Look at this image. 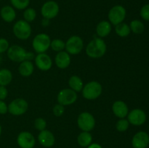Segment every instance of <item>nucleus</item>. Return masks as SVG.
<instances>
[{"instance_id": "nucleus-1", "label": "nucleus", "mask_w": 149, "mask_h": 148, "mask_svg": "<svg viewBox=\"0 0 149 148\" xmlns=\"http://www.w3.org/2000/svg\"><path fill=\"white\" fill-rule=\"evenodd\" d=\"M107 51V46L102 38L96 37L90 41L86 46V54L93 59H99L104 56Z\"/></svg>"}, {"instance_id": "nucleus-2", "label": "nucleus", "mask_w": 149, "mask_h": 148, "mask_svg": "<svg viewBox=\"0 0 149 148\" xmlns=\"http://www.w3.org/2000/svg\"><path fill=\"white\" fill-rule=\"evenodd\" d=\"M7 57L15 62H21L24 60L32 61L34 59V54L27 52L26 49L19 45L10 46L7 51Z\"/></svg>"}, {"instance_id": "nucleus-3", "label": "nucleus", "mask_w": 149, "mask_h": 148, "mask_svg": "<svg viewBox=\"0 0 149 148\" xmlns=\"http://www.w3.org/2000/svg\"><path fill=\"white\" fill-rule=\"evenodd\" d=\"M103 92V86L97 81H90L84 85L81 93L84 99L87 100H94L98 98Z\"/></svg>"}, {"instance_id": "nucleus-4", "label": "nucleus", "mask_w": 149, "mask_h": 148, "mask_svg": "<svg viewBox=\"0 0 149 148\" xmlns=\"http://www.w3.org/2000/svg\"><path fill=\"white\" fill-rule=\"evenodd\" d=\"M13 34L20 40H26L31 35V27L30 23L24 20H19L13 27Z\"/></svg>"}, {"instance_id": "nucleus-5", "label": "nucleus", "mask_w": 149, "mask_h": 148, "mask_svg": "<svg viewBox=\"0 0 149 148\" xmlns=\"http://www.w3.org/2000/svg\"><path fill=\"white\" fill-rule=\"evenodd\" d=\"M51 39L47 33H39L32 41V47L37 54L45 53L50 47Z\"/></svg>"}, {"instance_id": "nucleus-6", "label": "nucleus", "mask_w": 149, "mask_h": 148, "mask_svg": "<svg viewBox=\"0 0 149 148\" xmlns=\"http://www.w3.org/2000/svg\"><path fill=\"white\" fill-rule=\"evenodd\" d=\"M77 126L81 131H91L95 126V119L89 112H83L77 118Z\"/></svg>"}, {"instance_id": "nucleus-7", "label": "nucleus", "mask_w": 149, "mask_h": 148, "mask_svg": "<svg viewBox=\"0 0 149 148\" xmlns=\"http://www.w3.org/2000/svg\"><path fill=\"white\" fill-rule=\"evenodd\" d=\"M127 11L126 9L122 5H115L111 8L108 14V18L111 24L113 26L123 23L126 18Z\"/></svg>"}, {"instance_id": "nucleus-8", "label": "nucleus", "mask_w": 149, "mask_h": 148, "mask_svg": "<svg viewBox=\"0 0 149 148\" xmlns=\"http://www.w3.org/2000/svg\"><path fill=\"white\" fill-rule=\"evenodd\" d=\"M29 109V103L26 100L16 98L8 104V113L14 116H20L25 114Z\"/></svg>"}, {"instance_id": "nucleus-9", "label": "nucleus", "mask_w": 149, "mask_h": 148, "mask_svg": "<svg viewBox=\"0 0 149 148\" xmlns=\"http://www.w3.org/2000/svg\"><path fill=\"white\" fill-rule=\"evenodd\" d=\"M84 48V41L80 36H72L65 42V52L69 55H79Z\"/></svg>"}, {"instance_id": "nucleus-10", "label": "nucleus", "mask_w": 149, "mask_h": 148, "mask_svg": "<svg viewBox=\"0 0 149 148\" xmlns=\"http://www.w3.org/2000/svg\"><path fill=\"white\" fill-rule=\"evenodd\" d=\"M77 93L70 88L61 89L57 95V101L60 104L68 106L73 104L77 100Z\"/></svg>"}, {"instance_id": "nucleus-11", "label": "nucleus", "mask_w": 149, "mask_h": 148, "mask_svg": "<svg viewBox=\"0 0 149 148\" xmlns=\"http://www.w3.org/2000/svg\"><path fill=\"white\" fill-rule=\"evenodd\" d=\"M60 7L58 3L52 0L46 1L41 7V14L44 18L52 20L58 16Z\"/></svg>"}, {"instance_id": "nucleus-12", "label": "nucleus", "mask_w": 149, "mask_h": 148, "mask_svg": "<svg viewBox=\"0 0 149 148\" xmlns=\"http://www.w3.org/2000/svg\"><path fill=\"white\" fill-rule=\"evenodd\" d=\"M127 117L130 124L135 126H139L144 124L147 119V115L145 112L139 108L133 109L131 110L130 112H129Z\"/></svg>"}, {"instance_id": "nucleus-13", "label": "nucleus", "mask_w": 149, "mask_h": 148, "mask_svg": "<svg viewBox=\"0 0 149 148\" xmlns=\"http://www.w3.org/2000/svg\"><path fill=\"white\" fill-rule=\"evenodd\" d=\"M17 143L20 148H33L36 139L29 131H22L17 135Z\"/></svg>"}, {"instance_id": "nucleus-14", "label": "nucleus", "mask_w": 149, "mask_h": 148, "mask_svg": "<svg viewBox=\"0 0 149 148\" xmlns=\"http://www.w3.org/2000/svg\"><path fill=\"white\" fill-rule=\"evenodd\" d=\"M34 62L37 68L42 71H49L52 66V59L46 52L37 54L34 57Z\"/></svg>"}, {"instance_id": "nucleus-15", "label": "nucleus", "mask_w": 149, "mask_h": 148, "mask_svg": "<svg viewBox=\"0 0 149 148\" xmlns=\"http://www.w3.org/2000/svg\"><path fill=\"white\" fill-rule=\"evenodd\" d=\"M133 148H147L149 145V135L147 132L141 131L135 133L132 139Z\"/></svg>"}, {"instance_id": "nucleus-16", "label": "nucleus", "mask_w": 149, "mask_h": 148, "mask_svg": "<svg viewBox=\"0 0 149 148\" xmlns=\"http://www.w3.org/2000/svg\"><path fill=\"white\" fill-rule=\"evenodd\" d=\"M38 141L42 146L49 148L55 145V137L52 132L47 129H45L39 131L38 134Z\"/></svg>"}, {"instance_id": "nucleus-17", "label": "nucleus", "mask_w": 149, "mask_h": 148, "mask_svg": "<svg viewBox=\"0 0 149 148\" xmlns=\"http://www.w3.org/2000/svg\"><path fill=\"white\" fill-rule=\"evenodd\" d=\"M111 109L114 115L119 118H125L129 113L128 106L122 100L115 101L112 104Z\"/></svg>"}, {"instance_id": "nucleus-18", "label": "nucleus", "mask_w": 149, "mask_h": 148, "mask_svg": "<svg viewBox=\"0 0 149 148\" xmlns=\"http://www.w3.org/2000/svg\"><path fill=\"white\" fill-rule=\"evenodd\" d=\"M71 56L65 51H62L57 53L55 57V63L60 69H65L71 64Z\"/></svg>"}, {"instance_id": "nucleus-19", "label": "nucleus", "mask_w": 149, "mask_h": 148, "mask_svg": "<svg viewBox=\"0 0 149 148\" xmlns=\"http://www.w3.org/2000/svg\"><path fill=\"white\" fill-rule=\"evenodd\" d=\"M0 16L6 23H12L16 18L15 9L10 5L4 6L0 10Z\"/></svg>"}, {"instance_id": "nucleus-20", "label": "nucleus", "mask_w": 149, "mask_h": 148, "mask_svg": "<svg viewBox=\"0 0 149 148\" xmlns=\"http://www.w3.org/2000/svg\"><path fill=\"white\" fill-rule=\"evenodd\" d=\"M111 24L108 20H102L96 26V33L100 38H104L109 36L111 31Z\"/></svg>"}, {"instance_id": "nucleus-21", "label": "nucleus", "mask_w": 149, "mask_h": 148, "mask_svg": "<svg viewBox=\"0 0 149 148\" xmlns=\"http://www.w3.org/2000/svg\"><path fill=\"white\" fill-rule=\"evenodd\" d=\"M34 71V66L32 61L24 60L21 62L18 67V72L23 77H29Z\"/></svg>"}, {"instance_id": "nucleus-22", "label": "nucleus", "mask_w": 149, "mask_h": 148, "mask_svg": "<svg viewBox=\"0 0 149 148\" xmlns=\"http://www.w3.org/2000/svg\"><path fill=\"white\" fill-rule=\"evenodd\" d=\"M68 86L71 89L76 92H80L84 87V83L82 80L78 75H72L68 80Z\"/></svg>"}, {"instance_id": "nucleus-23", "label": "nucleus", "mask_w": 149, "mask_h": 148, "mask_svg": "<svg viewBox=\"0 0 149 148\" xmlns=\"http://www.w3.org/2000/svg\"><path fill=\"white\" fill-rule=\"evenodd\" d=\"M93 141V136L88 131H81L77 136V142L81 147H87Z\"/></svg>"}, {"instance_id": "nucleus-24", "label": "nucleus", "mask_w": 149, "mask_h": 148, "mask_svg": "<svg viewBox=\"0 0 149 148\" xmlns=\"http://www.w3.org/2000/svg\"><path fill=\"white\" fill-rule=\"evenodd\" d=\"M13 73L7 68L0 69V86H7L13 81Z\"/></svg>"}, {"instance_id": "nucleus-25", "label": "nucleus", "mask_w": 149, "mask_h": 148, "mask_svg": "<svg viewBox=\"0 0 149 148\" xmlns=\"http://www.w3.org/2000/svg\"><path fill=\"white\" fill-rule=\"evenodd\" d=\"M115 32L117 36L124 38L130 34L131 30L129 25L125 23H121L115 26Z\"/></svg>"}, {"instance_id": "nucleus-26", "label": "nucleus", "mask_w": 149, "mask_h": 148, "mask_svg": "<svg viewBox=\"0 0 149 148\" xmlns=\"http://www.w3.org/2000/svg\"><path fill=\"white\" fill-rule=\"evenodd\" d=\"M131 32L135 34H141L145 30V26L143 23L139 20H133L130 22V24Z\"/></svg>"}, {"instance_id": "nucleus-27", "label": "nucleus", "mask_w": 149, "mask_h": 148, "mask_svg": "<svg viewBox=\"0 0 149 148\" xmlns=\"http://www.w3.org/2000/svg\"><path fill=\"white\" fill-rule=\"evenodd\" d=\"M65 42L61 40L60 39H55L51 41L50 47L53 51L56 52L57 53L60 52H62L65 49Z\"/></svg>"}, {"instance_id": "nucleus-28", "label": "nucleus", "mask_w": 149, "mask_h": 148, "mask_svg": "<svg viewBox=\"0 0 149 148\" xmlns=\"http://www.w3.org/2000/svg\"><path fill=\"white\" fill-rule=\"evenodd\" d=\"M36 17V10L31 7H27L23 12V18L28 23H32Z\"/></svg>"}, {"instance_id": "nucleus-29", "label": "nucleus", "mask_w": 149, "mask_h": 148, "mask_svg": "<svg viewBox=\"0 0 149 148\" xmlns=\"http://www.w3.org/2000/svg\"><path fill=\"white\" fill-rule=\"evenodd\" d=\"M12 7L18 10H24L29 7L30 0H10Z\"/></svg>"}, {"instance_id": "nucleus-30", "label": "nucleus", "mask_w": 149, "mask_h": 148, "mask_svg": "<svg viewBox=\"0 0 149 148\" xmlns=\"http://www.w3.org/2000/svg\"><path fill=\"white\" fill-rule=\"evenodd\" d=\"M130 123L126 118H119L116 123V129L119 132H125L129 129Z\"/></svg>"}, {"instance_id": "nucleus-31", "label": "nucleus", "mask_w": 149, "mask_h": 148, "mask_svg": "<svg viewBox=\"0 0 149 148\" xmlns=\"http://www.w3.org/2000/svg\"><path fill=\"white\" fill-rule=\"evenodd\" d=\"M33 124H34L35 129L39 131L46 129L47 122L43 118H37L35 119Z\"/></svg>"}, {"instance_id": "nucleus-32", "label": "nucleus", "mask_w": 149, "mask_h": 148, "mask_svg": "<svg viewBox=\"0 0 149 148\" xmlns=\"http://www.w3.org/2000/svg\"><path fill=\"white\" fill-rule=\"evenodd\" d=\"M64 112H65V108H64V106L62 104H56L52 108V113H53L54 115L56 116V117H61L63 115Z\"/></svg>"}, {"instance_id": "nucleus-33", "label": "nucleus", "mask_w": 149, "mask_h": 148, "mask_svg": "<svg viewBox=\"0 0 149 148\" xmlns=\"http://www.w3.org/2000/svg\"><path fill=\"white\" fill-rule=\"evenodd\" d=\"M140 15L146 21H149V4L143 6L140 11Z\"/></svg>"}, {"instance_id": "nucleus-34", "label": "nucleus", "mask_w": 149, "mask_h": 148, "mask_svg": "<svg viewBox=\"0 0 149 148\" xmlns=\"http://www.w3.org/2000/svg\"><path fill=\"white\" fill-rule=\"evenodd\" d=\"M9 47H10V44L8 41L5 38H0V55L7 52Z\"/></svg>"}, {"instance_id": "nucleus-35", "label": "nucleus", "mask_w": 149, "mask_h": 148, "mask_svg": "<svg viewBox=\"0 0 149 148\" xmlns=\"http://www.w3.org/2000/svg\"><path fill=\"white\" fill-rule=\"evenodd\" d=\"M8 96V90L7 87L0 86V100H4Z\"/></svg>"}, {"instance_id": "nucleus-36", "label": "nucleus", "mask_w": 149, "mask_h": 148, "mask_svg": "<svg viewBox=\"0 0 149 148\" xmlns=\"http://www.w3.org/2000/svg\"><path fill=\"white\" fill-rule=\"evenodd\" d=\"M8 113V105L4 100H0V115H5Z\"/></svg>"}, {"instance_id": "nucleus-37", "label": "nucleus", "mask_w": 149, "mask_h": 148, "mask_svg": "<svg viewBox=\"0 0 149 148\" xmlns=\"http://www.w3.org/2000/svg\"><path fill=\"white\" fill-rule=\"evenodd\" d=\"M87 148H103V147H102L101 145H99V144L97 143H91L88 147H87Z\"/></svg>"}, {"instance_id": "nucleus-38", "label": "nucleus", "mask_w": 149, "mask_h": 148, "mask_svg": "<svg viewBox=\"0 0 149 148\" xmlns=\"http://www.w3.org/2000/svg\"><path fill=\"white\" fill-rule=\"evenodd\" d=\"M42 26L46 27V26H47L49 24V20H48V19H46V18H44L42 21Z\"/></svg>"}, {"instance_id": "nucleus-39", "label": "nucleus", "mask_w": 149, "mask_h": 148, "mask_svg": "<svg viewBox=\"0 0 149 148\" xmlns=\"http://www.w3.org/2000/svg\"><path fill=\"white\" fill-rule=\"evenodd\" d=\"M1 132H2V128H1V123H0V136H1Z\"/></svg>"}, {"instance_id": "nucleus-40", "label": "nucleus", "mask_w": 149, "mask_h": 148, "mask_svg": "<svg viewBox=\"0 0 149 148\" xmlns=\"http://www.w3.org/2000/svg\"><path fill=\"white\" fill-rule=\"evenodd\" d=\"M1 56H0V64H1Z\"/></svg>"}, {"instance_id": "nucleus-41", "label": "nucleus", "mask_w": 149, "mask_h": 148, "mask_svg": "<svg viewBox=\"0 0 149 148\" xmlns=\"http://www.w3.org/2000/svg\"><path fill=\"white\" fill-rule=\"evenodd\" d=\"M0 1H2V0H0Z\"/></svg>"}]
</instances>
